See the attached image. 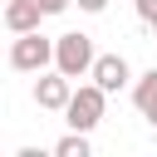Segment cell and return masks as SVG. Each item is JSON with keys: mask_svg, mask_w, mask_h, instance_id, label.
<instances>
[{"mask_svg": "<svg viewBox=\"0 0 157 157\" xmlns=\"http://www.w3.org/2000/svg\"><path fill=\"white\" fill-rule=\"evenodd\" d=\"M152 34H157V20H152Z\"/></svg>", "mask_w": 157, "mask_h": 157, "instance_id": "4fadbf2b", "label": "cell"}, {"mask_svg": "<svg viewBox=\"0 0 157 157\" xmlns=\"http://www.w3.org/2000/svg\"><path fill=\"white\" fill-rule=\"evenodd\" d=\"M132 103H137V113H142V118L157 108V69H147V74L132 83Z\"/></svg>", "mask_w": 157, "mask_h": 157, "instance_id": "52a82bcc", "label": "cell"}, {"mask_svg": "<svg viewBox=\"0 0 157 157\" xmlns=\"http://www.w3.org/2000/svg\"><path fill=\"white\" fill-rule=\"evenodd\" d=\"M49 64H54V39H44L39 29L15 34V44H10V69H20V74H44Z\"/></svg>", "mask_w": 157, "mask_h": 157, "instance_id": "3957f363", "label": "cell"}, {"mask_svg": "<svg viewBox=\"0 0 157 157\" xmlns=\"http://www.w3.org/2000/svg\"><path fill=\"white\" fill-rule=\"evenodd\" d=\"M69 5H74V0H44V15H64Z\"/></svg>", "mask_w": 157, "mask_h": 157, "instance_id": "8fae6325", "label": "cell"}, {"mask_svg": "<svg viewBox=\"0 0 157 157\" xmlns=\"http://www.w3.org/2000/svg\"><path fill=\"white\" fill-rule=\"evenodd\" d=\"M69 98H74V78L69 74H39V83H34V103L39 108H49V113H64L69 108Z\"/></svg>", "mask_w": 157, "mask_h": 157, "instance_id": "277c9868", "label": "cell"}, {"mask_svg": "<svg viewBox=\"0 0 157 157\" xmlns=\"http://www.w3.org/2000/svg\"><path fill=\"white\" fill-rule=\"evenodd\" d=\"M147 123H152V128H157V108H152V113H147Z\"/></svg>", "mask_w": 157, "mask_h": 157, "instance_id": "7c38bea8", "label": "cell"}, {"mask_svg": "<svg viewBox=\"0 0 157 157\" xmlns=\"http://www.w3.org/2000/svg\"><path fill=\"white\" fill-rule=\"evenodd\" d=\"M103 108H108V88L83 83V88H74V98H69V108H64V123H69L74 132H93V128L103 123Z\"/></svg>", "mask_w": 157, "mask_h": 157, "instance_id": "7a4b0ae2", "label": "cell"}, {"mask_svg": "<svg viewBox=\"0 0 157 157\" xmlns=\"http://www.w3.org/2000/svg\"><path fill=\"white\" fill-rule=\"evenodd\" d=\"M39 20H44V0H10V5H5V29H10V34L39 29Z\"/></svg>", "mask_w": 157, "mask_h": 157, "instance_id": "8992f818", "label": "cell"}, {"mask_svg": "<svg viewBox=\"0 0 157 157\" xmlns=\"http://www.w3.org/2000/svg\"><path fill=\"white\" fill-rule=\"evenodd\" d=\"M137 15H142V20L152 25V20H157V0H137Z\"/></svg>", "mask_w": 157, "mask_h": 157, "instance_id": "30bf717a", "label": "cell"}, {"mask_svg": "<svg viewBox=\"0 0 157 157\" xmlns=\"http://www.w3.org/2000/svg\"><path fill=\"white\" fill-rule=\"evenodd\" d=\"M54 157H88V132H74L69 128V137L54 142Z\"/></svg>", "mask_w": 157, "mask_h": 157, "instance_id": "ba28073f", "label": "cell"}, {"mask_svg": "<svg viewBox=\"0 0 157 157\" xmlns=\"http://www.w3.org/2000/svg\"><path fill=\"white\" fill-rule=\"evenodd\" d=\"M93 59H98V49H93V39H88L83 29H69V34L54 39V69H59V74L83 78V74H93Z\"/></svg>", "mask_w": 157, "mask_h": 157, "instance_id": "6da1fadb", "label": "cell"}, {"mask_svg": "<svg viewBox=\"0 0 157 157\" xmlns=\"http://www.w3.org/2000/svg\"><path fill=\"white\" fill-rule=\"evenodd\" d=\"M78 10H83V15H103V10H108V0H78Z\"/></svg>", "mask_w": 157, "mask_h": 157, "instance_id": "9c48e42d", "label": "cell"}, {"mask_svg": "<svg viewBox=\"0 0 157 157\" xmlns=\"http://www.w3.org/2000/svg\"><path fill=\"white\" fill-rule=\"evenodd\" d=\"M98 88H108V93H118V88H128L132 83V69H128V59L123 54H98L93 59V74H88Z\"/></svg>", "mask_w": 157, "mask_h": 157, "instance_id": "5b68a950", "label": "cell"}]
</instances>
